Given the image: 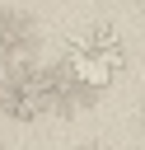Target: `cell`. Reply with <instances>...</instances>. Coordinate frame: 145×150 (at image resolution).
Instances as JSON below:
<instances>
[{
	"label": "cell",
	"mask_w": 145,
	"mask_h": 150,
	"mask_svg": "<svg viewBox=\"0 0 145 150\" xmlns=\"http://www.w3.org/2000/svg\"><path fill=\"white\" fill-rule=\"evenodd\" d=\"M65 103V75L47 70L37 61H19L0 70V112L14 122H37L47 112H61Z\"/></svg>",
	"instance_id": "2"
},
{
	"label": "cell",
	"mask_w": 145,
	"mask_h": 150,
	"mask_svg": "<svg viewBox=\"0 0 145 150\" xmlns=\"http://www.w3.org/2000/svg\"><path fill=\"white\" fill-rule=\"evenodd\" d=\"M140 131H145V103H140Z\"/></svg>",
	"instance_id": "5"
},
{
	"label": "cell",
	"mask_w": 145,
	"mask_h": 150,
	"mask_svg": "<svg viewBox=\"0 0 145 150\" xmlns=\"http://www.w3.org/2000/svg\"><path fill=\"white\" fill-rule=\"evenodd\" d=\"M140 23H145V0H140Z\"/></svg>",
	"instance_id": "6"
},
{
	"label": "cell",
	"mask_w": 145,
	"mask_h": 150,
	"mask_svg": "<svg viewBox=\"0 0 145 150\" xmlns=\"http://www.w3.org/2000/svg\"><path fill=\"white\" fill-rule=\"evenodd\" d=\"M80 150H108V145H103V141H84Z\"/></svg>",
	"instance_id": "4"
},
{
	"label": "cell",
	"mask_w": 145,
	"mask_h": 150,
	"mask_svg": "<svg viewBox=\"0 0 145 150\" xmlns=\"http://www.w3.org/2000/svg\"><path fill=\"white\" fill-rule=\"evenodd\" d=\"M122 66H126L122 38H117L112 28H103V23H89V28L70 33V38L61 42V66H56V70H61L70 84H80L84 94H98V89H108V84L122 75Z\"/></svg>",
	"instance_id": "1"
},
{
	"label": "cell",
	"mask_w": 145,
	"mask_h": 150,
	"mask_svg": "<svg viewBox=\"0 0 145 150\" xmlns=\"http://www.w3.org/2000/svg\"><path fill=\"white\" fill-rule=\"evenodd\" d=\"M37 47V28L23 9H0V61L5 66H19L28 61Z\"/></svg>",
	"instance_id": "3"
}]
</instances>
